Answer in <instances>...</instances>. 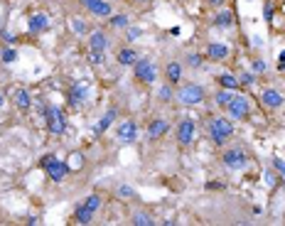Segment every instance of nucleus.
I'll list each match as a JSON object with an SVG mask.
<instances>
[{
  "instance_id": "nucleus-1",
  "label": "nucleus",
  "mask_w": 285,
  "mask_h": 226,
  "mask_svg": "<svg viewBox=\"0 0 285 226\" xmlns=\"http://www.w3.org/2000/svg\"><path fill=\"white\" fill-rule=\"evenodd\" d=\"M39 113L44 118V126H47L49 135H64V131H67V113L62 111L59 106H54V103H42Z\"/></svg>"
},
{
  "instance_id": "nucleus-2",
  "label": "nucleus",
  "mask_w": 285,
  "mask_h": 226,
  "mask_svg": "<svg viewBox=\"0 0 285 226\" xmlns=\"http://www.w3.org/2000/svg\"><path fill=\"white\" fill-rule=\"evenodd\" d=\"M234 133H236V126H234V121L231 118H224V116H216V118H211L209 121V138L214 145H226L229 140L234 138Z\"/></svg>"
},
{
  "instance_id": "nucleus-3",
  "label": "nucleus",
  "mask_w": 285,
  "mask_h": 226,
  "mask_svg": "<svg viewBox=\"0 0 285 226\" xmlns=\"http://www.w3.org/2000/svg\"><path fill=\"white\" fill-rule=\"evenodd\" d=\"M175 98L182 106H199L207 98V91L197 81H182V86H177V91H175Z\"/></svg>"
},
{
  "instance_id": "nucleus-4",
  "label": "nucleus",
  "mask_w": 285,
  "mask_h": 226,
  "mask_svg": "<svg viewBox=\"0 0 285 226\" xmlns=\"http://www.w3.org/2000/svg\"><path fill=\"white\" fill-rule=\"evenodd\" d=\"M133 74H135V81L138 84H145V86H150L157 81V67H155V62L148 59V56H138V62L133 64Z\"/></svg>"
},
{
  "instance_id": "nucleus-5",
  "label": "nucleus",
  "mask_w": 285,
  "mask_h": 226,
  "mask_svg": "<svg viewBox=\"0 0 285 226\" xmlns=\"http://www.w3.org/2000/svg\"><path fill=\"white\" fill-rule=\"evenodd\" d=\"M221 162L229 170H244L248 165V152L244 145H229L221 152Z\"/></svg>"
},
{
  "instance_id": "nucleus-6",
  "label": "nucleus",
  "mask_w": 285,
  "mask_h": 226,
  "mask_svg": "<svg viewBox=\"0 0 285 226\" xmlns=\"http://www.w3.org/2000/svg\"><path fill=\"white\" fill-rule=\"evenodd\" d=\"M89 96H91V84H89V81H84V79L74 81V84L69 86V91H67L69 108H81V106L89 101Z\"/></svg>"
},
{
  "instance_id": "nucleus-7",
  "label": "nucleus",
  "mask_w": 285,
  "mask_h": 226,
  "mask_svg": "<svg viewBox=\"0 0 285 226\" xmlns=\"http://www.w3.org/2000/svg\"><path fill=\"white\" fill-rule=\"evenodd\" d=\"M226 113L231 121H246L248 116H251V98L236 91L234 98H231V103L226 106Z\"/></svg>"
},
{
  "instance_id": "nucleus-8",
  "label": "nucleus",
  "mask_w": 285,
  "mask_h": 226,
  "mask_svg": "<svg viewBox=\"0 0 285 226\" xmlns=\"http://www.w3.org/2000/svg\"><path fill=\"white\" fill-rule=\"evenodd\" d=\"M39 165L44 167L47 177H49L52 182H62V180L67 177V172H69L67 162H62V160H59V157H54V155H44V157L39 160Z\"/></svg>"
},
{
  "instance_id": "nucleus-9",
  "label": "nucleus",
  "mask_w": 285,
  "mask_h": 226,
  "mask_svg": "<svg viewBox=\"0 0 285 226\" xmlns=\"http://www.w3.org/2000/svg\"><path fill=\"white\" fill-rule=\"evenodd\" d=\"M81 8H84L91 18L108 20L113 15V5H111L108 0H81Z\"/></svg>"
},
{
  "instance_id": "nucleus-10",
  "label": "nucleus",
  "mask_w": 285,
  "mask_h": 226,
  "mask_svg": "<svg viewBox=\"0 0 285 226\" xmlns=\"http://www.w3.org/2000/svg\"><path fill=\"white\" fill-rule=\"evenodd\" d=\"M108 47H111L108 32H103L101 27L89 32V37H86V49L89 52H108Z\"/></svg>"
},
{
  "instance_id": "nucleus-11",
  "label": "nucleus",
  "mask_w": 285,
  "mask_h": 226,
  "mask_svg": "<svg viewBox=\"0 0 285 226\" xmlns=\"http://www.w3.org/2000/svg\"><path fill=\"white\" fill-rule=\"evenodd\" d=\"M177 145H182V148H187L192 145V140H194V135H197V123L192 121V118H182L180 123H177Z\"/></svg>"
},
{
  "instance_id": "nucleus-12",
  "label": "nucleus",
  "mask_w": 285,
  "mask_h": 226,
  "mask_svg": "<svg viewBox=\"0 0 285 226\" xmlns=\"http://www.w3.org/2000/svg\"><path fill=\"white\" fill-rule=\"evenodd\" d=\"M258 101H261V106L268 108V111H275V108H280L285 103V96L278 91V89H273V86H266L261 96H258Z\"/></svg>"
},
{
  "instance_id": "nucleus-13",
  "label": "nucleus",
  "mask_w": 285,
  "mask_h": 226,
  "mask_svg": "<svg viewBox=\"0 0 285 226\" xmlns=\"http://www.w3.org/2000/svg\"><path fill=\"white\" fill-rule=\"evenodd\" d=\"M116 138L121 143H135L138 140V123L135 121H121L116 126Z\"/></svg>"
},
{
  "instance_id": "nucleus-14",
  "label": "nucleus",
  "mask_w": 285,
  "mask_h": 226,
  "mask_svg": "<svg viewBox=\"0 0 285 226\" xmlns=\"http://www.w3.org/2000/svg\"><path fill=\"white\" fill-rule=\"evenodd\" d=\"M229 54H231V47L226 42H209L207 49H204V56L211 62H226Z\"/></svg>"
},
{
  "instance_id": "nucleus-15",
  "label": "nucleus",
  "mask_w": 285,
  "mask_h": 226,
  "mask_svg": "<svg viewBox=\"0 0 285 226\" xmlns=\"http://www.w3.org/2000/svg\"><path fill=\"white\" fill-rule=\"evenodd\" d=\"M170 121L167 118H152L150 126H148V138L150 140H160V138H165L167 133H170Z\"/></svg>"
},
{
  "instance_id": "nucleus-16",
  "label": "nucleus",
  "mask_w": 285,
  "mask_h": 226,
  "mask_svg": "<svg viewBox=\"0 0 285 226\" xmlns=\"http://www.w3.org/2000/svg\"><path fill=\"white\" fill-rule=\"evenodd\" d=\"M47 30H49V18H47L44 13L30 15V20H27V32H30V35H42V32H47Z\"/></svg>"
},
{
  "instance_id": "nucleus-17",
  "label": "nucleus",
  "mask_w": 285,
  "mask_h": 226,
  "mask_svg": "<svg viewBox=\"0 0 285 226\" xmlns=\"http://www.w3.org/2000/svg\"><path fill=\"white\" fill-rule=\"evenodd\" d=\"M165 76H167V81H170L172 86H180V84H182V76H185V67H182V62H177V59L167 62V67H165Z\"/></svg>"
},
{
  "instance_id": "nucleus-18",
  "label": "nucleus",
  "mask_w": 285,
  "mask_h": 226,
  "mask_svg": "<svg viewBox=\"0 0 285 226\" xmlns=\"http://www.w3.org/2000/svg\"><path fill=\"white\" fill-rule=\"evenodd\" d=\"M234 13H231V10H229V8H219V10H216V15H214V22H211V25H214V27H216V30H231V27H234Z\"/></svg>"
},
{
  "instance_id": "nucleus-19",
  "label": "nucleus",
  "mask_w": 285,
  "mask_h": 226,
  "mask_svg": "<svg viewBox=\"0 0 285 226\" xmlns=\"http://www.w3.org/2000/svg\"><path fill=\"white\" fill-rule=\"evenodd\" d=\"M13 103H15L18 111H30L32 108V96H30L27 89H15L13 91Z\"/></svg>"
},
{
  "instance_id": "nucleus-20",
  "label": "nucleus",
  "mask_w": 285,
  "mask_h": 226,
  "mask_svg": "<svg viewBox=\"0 0 285 226\" xmlns=\"http://www.w3.org/2000/svg\"><path fill=\"white\" fill-rule=\"evenodd\" d=\"M216 84H219L221 89H229V91H239V89H241V84H239V76H236V74H229V72H224V74L216 76Z\"/></svg>"
},
{
  "instance_id": "nucleus-21",
  "label": "nucleus",
  "mask_w": 285,
  "mask_h": 226,
  "mask_svg": "<svg viewBox=\"0 0 285 226\" xmlns=\"http://www.w3.org/2000/svg\"><path fill=\"white\" fill-rule=\"evenodd\" d=\"M116 59H118L121 67H133L135 62H138V52H135L133 47H123V49H118Z\"/></svg>"
},
{
  "instance_id": "nucleus-22",
  "label": "nucleus",
  "mask_w": 285,
  "mask_h": 226,
  "mask_svg": "<svg viewBox=\"0 0 285 226\" xmlns=\"http://www.w3.org/2000/svg\"><path fill=\"white\" fill-rule=\"evenodd\" d=\"M94 214H96V211H91V209L86 207L84 202H79L76 209H74V221H76V224H91Z\"/></svg>"
},
{
  "instance_id": "nucleus-23",
  "label": "nucleus",
  "mask_w": 285,
  "mask_h": 226,
  "mask_svg": "<svg viewBox=\"0 0 285 226\" xmlns=\"http://www.w3.org/2000/svg\"><path fill=\"white\" fill-rule=\"evenodd\" d=\"M116 118H118V111H116V108H108V111L98 118V123H96L94 133H106L108 128H111V123H113Z\"/></svg>"
},
{
  "instance_id": "nucleus-24",
  "label": "nucleus",
  "mask_w": 285,
  "mask_h": 226,
  "mask_svg": "<svg viewBox=\"0 0 285 226\" xmlns=\"http://www.w3.org/2000/svg\"><path fill=\"white\" fill-rule=\"evenodd\" d=\"M131 221H133L135 226H152L155 224V216H152L150 211H145V209H138Z\"/></svg>"
},
{
  "instance_id": "nucleus-25",
  "label": "nucleus",
  "mask_w": 285,
  "mask_h": 226,
  "mask_svg": "<svg viewBox=\"0 0 285 226\" xmlns=\"http://www.w3.org/2000/svg\"><path fill=\"white\" fill-rule=\"evenodd\" d=\"M72 30H74V35H79V37H89L91 25H89L84 18H72Z\"/></svg>"
},
{
  "instance_id": "nucleus-26",
  "label": "nucleus",
  "mask_w": 285,
  "mask_h": 226,
  "mask_svg": "<svg viewBox=\"0 0 285 226\" xmlns=\"http://www.w3.org/2000/svg\"><path fill=\"white\" fill-rule=\"evenodd\" d=\"M234 94H236V91H229V89H219V91L214 94V103H216L219 108H224V111H226V106L231 103Z\"/></svg>"
},
{
  "instance_id": "nucleus-27",
  "label": "nucleus",
  "mask_w": 285,
  "mask_h": 226,
  "mask_svg": "<svg viewBox=\"0 0 285 226\" xmlns=\"http://www.w3.org/2000/svg\"><path fill=\"white\" fill-rule=\"evenodd\" d=\"M128 25H131V18L123 15V13H118V15L113 13V15L108 18V27H113V30H126Z\"/></svg>"
},
{
  "instance_id": "nucleus-28",
  "label": "nucleus",
  "mask_w": 285,
  "mask_h": 226,
  "mask_svg": "<svg viewBox=\"0 0 285 226\" xmlns=\"http://www.w3.org/2000/svg\"><path fill=\"white\" fill-rule=\"evenodd\" d=\"M157 98H160L162 103H170V101H175V86H172L170 81H167V84H162V86H157Z\"/></svg>"
},
{
  "instance_id": "nucleus-29",
  "label": "nucleus",
  "mask_w": 285,
  "mask_h": 226,
  "mask_svg": "<svg viewBox=\"0 0 285 226\" xmlns=\"http://www.w3.org/2000/svg\"><path fill=\"white\" fill-rule=\"evenodd\" d=\"M204 59H207V56L202 54V52H190V54H187V67H192V69H202Z\"/></svg>"
},
{
  "instance_id": "nucleus-30",
  "label": "nucleus",
  "mask_w": 285,
  "mask_h": 226,
  "mask_svg": "<svg viewBox=\"0 0 285 226\" xmlns=\"http://www.w3.org/2000/svg\"><path fill=\"white\" fill-rule=\"evenodd\" d=\"M84 204H86V207L91 209V211H98V209H101V204H103V197H101V194H89V197H86V199H84Z\"/></svg>"
},
{
  "instance_id": "nucleus-31",
  "label": "nucleus",
  "mask_w": 285,
  "mask_h": 226,
  "mask_svg": "<svg viewBox=\"0 0 285 226\" xmlns=\"http://www.w3.org/2000/svg\"><path fill=\"white\" fill-rule=\"evenodd\" d=\"M86 56L94 67H106V52H89L86 49Z\"/></svg>"
},
{
  "instance_id": "nucleus-32",
  "label": "nucleus",
  "mask_w": 285,
  "mask_h": 226,
  "mask_svg": "<svg viewBox=\"0 0 285 226\" xmlns=\"http://www.w3.org/2000/svg\"><path fill=\"white\" fill-rule=\"evenodd\" d=\"M239 84H241L244 89H251V86L256 84V74H253V72H246V69H244V72L239 74Z\"/></svg>"
},
{
  "instance_id": "nucleus-33",
  "label": "nucleus",
  "mask_w": 285,
  "mask_h": 226,
  "mask_svg": "<svg viewBox=\"0 0 285 226\" xmlns=\"http://www.w3.org/2000/svg\"><path fill=\"white\" fill-rule=\"evenodd\" d=\"M116 194L121 197V199H135V189L131 185H121V187L116 189Z\"/></svg>"
},
{
  "instance_id": "nucleus-34",
  "label": "nucleus",
  "mask_w": 285,
  "mask_h": 226,
  "mask_svg": "<svg viewBox=\"0 0 285 226\" xmlns=\"http://www.w3.org/2000/svg\"><path fill=\"white\" fill-rule=\"evenodd\" d=\"M0 59H3L5 64H10V62H15V59H18V52H15L13 47H3V52H0Z\"/></svg>"
},
{
  "instance_id": "nucleus-35",
  "label": "nucleus",
  "mask_w": 285,
  "mask_h": 226,
  "mask_svg": "<svg viewBox=\"0 0 285 226\" xmlns=\"http://www.w3.org/2000/svg\"><path fill=\"white\" fill-rule=\"evenodd\" d=\"M266 62H263V59H253V62H251V72H253V74L258 76V74H266Z\"/></svg>"
},
{
  "instance_id": "nucleus-36",
  "label": "nucleus",
  "mask_w": 285,
  "mask_h": 226,
  "mask_svg": "<svg viewBox=\"0 0 285 226\" xmlns=\"http://www.w3.org/2000/svg\"><path fill=\"white\" fill-rule=\"evenodd\" d=\"M123 32H126V37H128L131 42H133V39H138L140 35H143V27H133V25H128V27H126Z\"/></svg>"
},
{
  "instance_id": "nucleus-37",
  "label": "nucleus",
  "mask_w": 285,
  "mask_h": 226,
  "mask_svg": "<svg viewBox=\"0 0 285 226\" xmlns=\"http://www.w3.org/2000/svg\"><path fill=\"white\" fill-rule=\"evenodd\" d=\"M273 15H275V8H273V3H266V5H263V18H266L268 25L273 22Z\"/></svg>"
},
{
  "instance_id": "nucleus-38",
  "label": "nucleus",
  "mask_w": 285,
  "mask_h": 226,
  "mask_svg": "<svg viewBox=\"0 0 285 226\" xmlns=\"http://www.w3.org/2000/svg\"><path fill=\"white\" fill-rule=\"evenodd\" d=\"M273 170H275L280 177H285V160L283 157H273Z\"/></svg>"
},
{
  "instance_id": "nucleus-39",
  "label": "nucleus",
  "mask_w": 285,
  "mask_h": 226,
  "mask_svg": "<svg viewBox=\"0 0 285 226\" xmlns=\"http://www.w3.org/2000/svg\"><path fill=\"white\" fill-rule=\"evenodd\" d=\"M0 37L5 39L8 44H13V42H15V35H13V32H8V30H0Z\"/></svg>"
},
{
  "instance_id": "nucleus-40",
  "label": "nucleus",
  "mask_w": 285,
  "mask_h": 226,
  "mask_svg": "<svg viewBox=\"0 0 285 226\" xmlns=\"http://www.w3.org/2000/svg\"><path fill=\"white\" fill-rule=\"evenodd\" d=\"M278 72H280V74H285V49L280 52V54H278Z\"/></svg>"
},
{
  "instance_id": "nucleus-41",
  "label": "nucleus",
  "mask_w": 285,
  "mask_h": 226,
  "mask_svg": "<svg viewBox=\"0 0 285 226\" xmlns=\"http://www.w3.org/2000/svg\"><path fill=\"white\" fill-rule=\"evenodd\" d=\"M226 187V185H224V182H219V180H211L209 185H207V189H224Z\"/></svg>"
},
{
  "instance_id": "nucleus-42",
  "label": "nucleus",
  "mask_w": 285,
  "mask_h": 226,
  "mask_svg": "<svg viewBox=\"0 0 285 226\" xmlns=\"http://www.w3.org/2000/svg\"><path fill=\"white\" fill-rule=\"evenodd\" d=\"M207 3H209L211 8H216V10H219V8H224V3H226V0H207Z\"/></svg>"
},
{
  "instance_id": "nucleus-43",
  "label": "nucleus",
  "mask_w": 285,
  "mask_h": 226,
  "mask_svg": "<svg viewBox=\"0 0 285 226\" xmlns=\"http://www.w3.org/2000/svg\"><path fill=\"white\" fill-rule=\"evenodd\" d=\"M251 42H253V44H256V47H263V39H261V37H256V35H253V37H251Z\"/></svg>"
},
{
  "instance_id": "nucleus-44",
  "label": "nucleus",
  "mask_w": 285,
  "mask_h": 226,
  "mask_svg": "<svg viewBox=\"0 0 285 226\" xmlns=\"http://www.w3.org/2000/svg\"><path fill=\"white\" fill-rule=\"evenodd\" d=\"M131 3H133V5H148L150 0H131Z\"/></svg>"
},
{
  "instance_id": "nucleus-45",
  "label": "nucleus",
  "mask_w": 285,
  "mask_h": 226,
  "mask_svg": "<svg viewBox=\"0 0 285 226\" xmlns=\"http://www.w3.org/2000/svg\"><path fill=\"white\" fill-rule=\"evenodd\" d=\"M0 106H3V94H0Z\"/></svg>"
}]
</instances>
